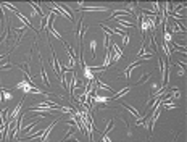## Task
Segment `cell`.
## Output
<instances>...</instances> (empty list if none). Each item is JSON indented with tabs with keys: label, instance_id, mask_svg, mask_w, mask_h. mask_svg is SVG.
Wrapping results in <instances>:
<instances>
[{
	"label": "cell",
	"instance_id": "obj_1",
	"mask_svg": "<svg viewBox=\"0 0 187 142\" xmlns=\"http://www.w3.org/2000/svg\"><path fill=\"white\" fill-rule=\"evenodd\" d=\"M90 50H92V57H95V40L90 42Z\"/></svg>",
	"mask_w": 187,
	"mask_h": 142
}]
</instances>
